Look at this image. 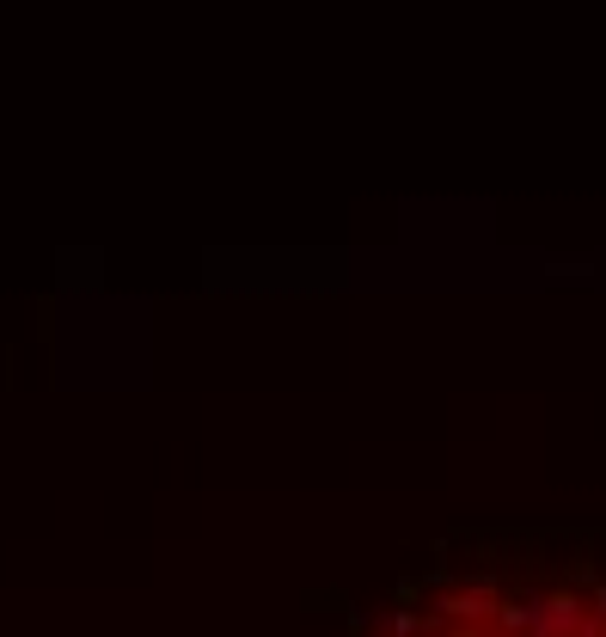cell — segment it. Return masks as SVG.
I'll use <instances>...</instances> for the list:
<instances>
[{"instance_id": "6da1fadb", "label": "cell", "mask_w": 606, "mask_h": 637, "mask_svg": "<svg viewBox=\"0 0 606 637\" xmlns=\"http://www.w3.org/2000/svg\"><path fill=\"white\" fill-rule=\"evenodd\" d=\"M496 625L502 631H533L539 625V601H502L496 607Z\"/></svg>"}, {"instance_id": "7a4b0ae2", "label": "cell", "mask_w": 606, "mask_h": 637, "mask_svg": "<svg viewBox=\"0 0 606 637\" xmlns=\"http://www.w3.org/2000/svg\"><path fill=\"white\" fill-rule=\"evenodd\" d=\"M576 588H600V570H594V558H576L570 564V595Z\"/></svg>"}, {"instance_id": "3957f363", "label": "cell", "mask_w": 606, "mask_h": 637, "mask_svg": "<svg viewBox=\"0 0 606 637\" xmlns=\"http://www.w3.org/2000/svg\"><path fill=\"white\" fill-rule=\"evenodd\" d=\"M417 595H423V576H404L398 582V607H417Z\"/></svg>"}, {"instance_id": "277c9868", "label": "cell", "mask_w": 606, "mask_h": 637, "mask_svg": "<svg viewBox=\"0 0 606 637\" xmlns=\"http://www.w3.org/2000/svg\"><path fill=\"white\" fill-rule=\"evenodd\" d=\"M551 276H594V264L582 258V264H551Z\"/></svg>"}, {"instance_id": "5b68a950", "label": "cell", "mask_w": 606, "mask_h": 637, "mask_svg": "<svg viewBox=\"0 0 606 637\" xmlns=\"http://www.w3.org/2000/svg\"><path fill=\"white\" fill-rule=\"evenodd\" d=\"M600 631H606V625H600V619H582V625H576V631H570V637H600Z\"/></svg>"}, {"instance_id": "8992f818", "label": "cell", "mask_w": 606, "mask_h": 637, "mask_svg": "<svg viewBox=\"0 0 606 637\" xmlns=\"http://www.w3.org/2000/svg\"><path fill=\"white\" fill-rule=\"evenodd\" d=\"M594 619H600V625H606V582H600V588H594Z\"/></svg>"}, {"instance_id": "52a82bcc", "label": "cell", "mask_w": 606, "mask_h": 637, "mask_svg": "<svg viewBox=\"0 0 606 637\" xmlns=\"http://www.w3.org/2000/svg\"><path fill=\"white\" fill-rule=\"evenodd\" d=\"M435 637H472V631H435Z\"/></svg>"}, {"instance_id": "ba28073f", "label": "cell", "mask_w": 606, "mask_h": 637, "mask_svg": "<svg viewBox=\"0 0 606 637\" xmlns=\"http://www.w3.org/2000/svg\"><path fill=\"white\" fill-rule=\"evenodd\" d=\"M600 637H606V631H600Z\"/></svg>"}, {"instance_id": "9c48e42d", "label": "cell", "mask_w": 606, "mask_h": 637, "mask_svg": "<svg viewBox=\"0 0 606 637\" xmlns=\"http://www.w3.org/2000/svg\"><path fill=\"white\" fill-rule=\"evenodd\" d=\"M380 637H386V631H380Z\"/></svg>"}]
</instances>
